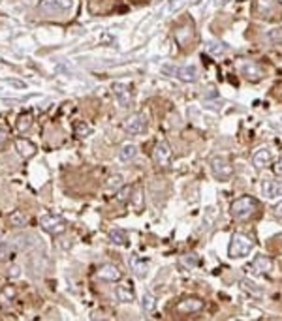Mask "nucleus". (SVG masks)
Listing matches in <instances>:
<instances>
[{"label":"nucleus","mask_w":282,"mask_h":321,"mask_svg":"<svg viewBox=\"0 0 282 321\" xmlns=\"http://www.w3.org/2000/svg\"><path fill=\"white\" fill-rule=\"evenodd\" d=\"M8 274H9V276H11V278H17L19 274H21V271H19V267H17V265H13V267H9Z\"/></svg>","instance_id":"2f4dec72"},{"label":"nucleus","mask_w":282,"mask_h":321,"mask_svg":"<svg viewBox=\"0 0 282 321\" xmlns=\"http://www.w3.org/2000/svg\"><path fill=\"white\" fill-rule=\"evenodd\" d=\"M262 192L267 199H275L282 196V182L281 180H263Z\"/></svg>","instance_id":"f8f14e48"},{"label":"nucleus","mask_w":282,"mask_h":321,"mask_svg":"<svg viewBox=\"0 0 282 321\" xmlns=\"http://www.w3.org/2000/svg\"><path fill=\"white\" fill-rule=\"evenodd\" d=\"M109 241L113 244H126V241H128L126 231L124 229H111L109 231Z\"/></svg>","instance_id":"aec40b11"},{"label":"nucleus","mask_w":282,"mask_h":321,"mask_svg":"<svg viewBox=\"0 0 282 321\" xmlns=\"http://www.w3.org/2000/svg\"><path fill=\"white\" fill-rule=\"evenodd\" d=\"M113 92L117 96V100H119V104L122 107H128L132 102V88L130 85H126V83H117V85L113 86Z\"/></svg>","instance_id":"9d476101"},{"label":"nucleus","mask_w":282,"mask_h":321,"mask_svg":"<svg viewBox=\"0 0 282 321\" xmlns=\"http://www.w3.org/2000/svg\"><path fill=\"white\" fill-rule=\"evenodd\" d=\"M241 72H243V76H246L250 81H258V79H262L265 74H263V68L260 64H256V62H246L243 64L241 68Z\"/></svg>","instance_id":"dca6fc26"},{"label":"nucleus","mask_w":282,"mask_h":321,"mask_svg":"<svg viewBox=\"0 0 282 321\" xmlns=\"http://www.w3.org/2000/svg\"><path fill=\"white\" fill-rule=\"evenodd\" d=\"M211 171H213L215 179L226 180L234 175V165L226 160V158H222V156H215L211 160Z\"/></svg>","instance_id":"39448f33"},{"label":"nucleus","mask_w":282,"mask_h":321,"mask_svg":"<svg viewBox=\"0 0 282 321\" xmlns=\"http://www.w3.org/2000/svg\"><path fill=\"white\" fill-rule=\"evenodd\" d=\"M232 216L235 220H248L250 216L256 214V210H258V201L252 198H239L235 199L234 203H232Z\"/></svg>","instance_id":"f03ea898"},{"label":"nucleus","mask_w":282,"mask_h":321,"mask_svg":"<svg viewBox=\"0 0 282 321\" xmlns=\"http://www.w3.org/2000/svg\"><path fill=\"white\" fill-rule=\"evenodd\" d=\"M98 278H102V280H107V282H117V280H121V271L115 267V265H102L100 269H98Z\"/></svg>","instance_id":"ddd939ff"},{"label":"nucleus","mask_w":282,"mask_h":321,"mask_svg":"<svg viewBox=\"0 0 282 321\" xmlns=\"http://www.w3.org/2000/svg\"><path fill=\"white\" fill-rule=\"evenodd\" d=\"M171 156H173V151L169 147L168 141H160L156 143L154 151H152V160L156 161V165L160 167H168L169 161H171Z\"/></svg>","instance_id":"423d86ee"},{"label":"nucleus","mask_w":282,"mask_h":321,"mask_svg":"<svg viewBox=\"0 0 282 321\" xmlns=\"http://www.w3.org/2000/svg\"><path fill=\"white\" fill-rule=\"evenodd\" d=\"M17 149H19V152H21V156H25V158H30L34 152H36V147L32 145L30 141H25V139H19L17 143Z\"/></svg>","instance_id":"6ab92c4d"},{"label":"nucleus","mask_w":282,"mask_h":321,"mask_svg":"<svg viewBox=\"0 0 282 321\" xmlns=\"http://www.w3.org/2000/svg\"><path fill=\"white\" fill-rule=\"evenodd\" d=\"M250 269H254L258 274L271 273L273 271V259L271 257H267V255H256V257L252 259Z\"/></svg>","instance_id":"9b49d317"},{"label":"nucleus","mask_w":282,"mask_h":321,"mask_svg":"<svg viewBox=\"0 0 282 321\" xmlns=\"http://www.w3.org/2000/svg\"><path fill=\"white\" fill-rule=\"evenodd\" d=\"M166 74H169L171 77H177L181 81H187L192 83L197 79V68L196 66H164L162 68Z\"/></svg>","instance_id":"20e7f679"},{"label":"nucleus","mask_w":282,"mask_h":321,"mask_svg":"<svg viewBox=\"0 0 282 321\" xmlns=\"http://www.w3.org/2000/svg\"><path fill=\"white\" fill-rule=\"evenodd\" d=\"M40 226L49 235H60V233H64L66 222L64 218L56 216V214H44V216H40Z\"/></svg>","instance_id":"7ed1b4c3"},{"label":"nucleus","mask_w":282,"mask_h":321,"mask_svg":"<svg viewBox=\"0 0 282 321\" xmlns=\"http://www.w3.org/2000/svg\"><path fill=\"white\" fill-rule=\"evenodd\" d=\"M130 194H132V186H124L122 190H119V192H117V199H119L121 203H124V201H128Z\"/></svg>","instance_id":"a878e982"},{"label":"nucleus","mask_w":282,"mask_h":321,"mask_svg":"<svg viewBox=\"0 0 282 321\" xmlns=\"http://www.w3.org/2000/svg\"><path fill=\"white\" fill-rule=\"evenodd\" d=\"M271 151H267V149H260V151L254 152L252 156V165L256 169H263V167H267V165H271Z\"/></svg>","instance_id":"4468645a"},{"label":"nucleus","mask_w":282,"mask_h":321,"mask_svg":"<svg viewBox=\"0 0 282 321\" xmlns=\"http://www.w3.org/2000/svg\"><path fill=\"white\" fill-rule=\"evenodd\" d=\"M40 10L46 13H66L72 10V0H42Z\"/></svg>","instance_id":"0eeeda50"},{"label":"nucleus","mask_w":282,"mask_h":321,"mask_svg":"<svg viewBox=\"0 0 282 321\" xmlns=\"http://www.w3.org/2000/svg\"><path fill=\"white\" fill-rule=\"evenodd\" d=\"M275 171H277V173H282V160L279 161V163H277V167H275Z\"/></svg>","instance_id":"72a5a7b5"},{"label":"nucleus","mask_w":282,"mask_h":321,"mask_svg":"<svg viewBox=\"0 0 282 321\" xmlns=\"http://www.w3.org/2000/svg\"><path fill=\"white\" fill-rule=\"evenodd\" d=\"M228 2H232V0H216L218 6H224V4H228Z\"/></svg>","instance_id":"f704fd0d"},{"label":"nucleus","mask_w":282,"mask_h":321,"mask_svg":"<svg viewBox=\"0 0 282 321\" xmlns=\"http://www.w3.org/2000/svg\"><path fill=\"white\" fill-rule=\"evenodd\" d=\"M122 128L128 133H132V135H140V133H143L147 130V119L143 115H132V117H128L124 120Z\"/></svg>","instance_id":"6e6552de"},{"label":"nucleus","mask_w":282,"mask_h":321,"mask_svg":"<svg viewBox=\"0 0 282 321\" xmlns=\"http://www.w3.org/2000/svg\"><path fill=\"white\" fill-rule=\"evenodd\" d=\"M183 263H187L188 267H196V265L199 263V259H197L196 254H192V257H185V259H183Z\"/></svg>","instance_id":"7c9ffc66"},{"label":"nucleus","mask_w":282,"mask_h":321,"mask_svg":"<svg viewBox=\"0 0 282 321\" xmlns=\"http://www.w3.org/2000/svg\"><path fill=\"white\" fill-rule=\"evenodd\" d=\"M128 263H130L132 271H134V274H136L138 278H143V276H147V273H149V263H147L145 259L138 257V255H130Z\"/></svg>","instance_id":"2eb2a0df"},{"label":"nucleus","mask_w":282,"mask_h":321,"mask_svg":"<svg viewBox=\"0 0 282 321\" xmlns=\"http://www.w3.org/2000/svg\"><path fill=\"white\" fill-rule=\"evenodd\" d=\"M154 306H156V301H154V297L150 295V293H145L143 297H141V308L145 314H150V312L154 310Z\"/></svg>","instance_id":"412c9836"},{"label":"nucleus","mask_w":282,"mask_h":321,"mask_svg":"<svg viewBox=\"0 0 282 321\" xmlns=\"http://www.w3.org/2000/svg\"><path fill=\"white\" fill-rule=\"evenodd\" d=\"M254 11H256V15L262 17V19H273V17H277L279 4H277L275 0H258Z\"/></svg>","instance_id":"1a4fd4ad"},{"label":"nucleus","mask_w":282,"mask_h":321,"mask_svg":"<svg viewBox=\"0 0 282 321\" xmlns=\"http://www.w3.org/2000/svg\"><path fill=\"white\" fill-rule=\"evenodd\" d=\"M9 252H11V244L9 242H0V259H4L6 255H9Z\"/></svg>","instance_id":"c85d7f7f"},{"label":"nucleus","mask_w":282,"mask_h":321,"mask_svg":"<svg viewBox=\"0 0 282 321\" xmlns=\"http://www.w3.org/2000/svg\"><path fill=\"white\" fill-rule=\"evenodd\" d=\"M122 175H113V177H109L107 179V182H105V186L107 188H119V186H122Z\"/></svg>","instance_id":"393cba45"},{"label":"nucleus","mask_w":282,"mask_h":321,"mask_svg":"<svg viewBox=\"0 0 282 321\" xmlns=\"http://www.w3.org/2000/svg\"><path fill=\"white\" fill-rule=\"evenodd\" d=\"M254 248V241L248 235L244 233H234L232 235V241H230V248H228V255L232 259H241V257H246L250 255Z\"/></svg>","instance_id":"f257e3e1"},{"label":"nucleus","mask_w":282,"mask_h":321,"mask_svg":"<svg viewBox=\"0 0 282 321\" xmlns=\"http://www.w3.org/2000/svg\"><path fill=\"white\" fill-rule=\"evenodd\" d=\"M136 154H138V147L132 145V143H126L121 151H119V158H121L122 161H130L136 158Z\"/></svg>","instance_id":"a211bd4d"},{"label":"nucleus","mask_w":282,"mask_h":321,"mask_svg":"<svg viewBox=\"0 0 282 321\" xmlns=\"http://www.w3.org/2000/svg\"><path fill=\"white\" fill-rule=\"evenodd\" d=\"M117 293H119V297H121L124 302H128V301H132V299H134V291H126V289H122V287H121Z\"/></svg>","instance_id":"c756f323"},{"label":"nucleus","mask_w":282,"mask_h":321,"mask_svg":"<svg viewBox=\"0 0 282 321\" xmlns=\"http://www.w3.org/2000/svg\"><path fill=\"white\" fill-rule=\"evenodd\" d=\"M30 124H32V117H30V115H21V117H19V122H17V130L19 132H25Z\"/></svg>","instance_id":"5701e85b"},{"label":"nucleus","mask_w":282,"mask_h":321,"mask_svg":"<svg viewBox=\"0 0 282 321\" xmlns=\"http://www.w3.org/2000/svg\"><path fill=\"white\" fill-rule=\"evenodd\" d=\"M267 40H269V41H273V43H281V41H282V29L271 30V32L267 34Z\"/></svg>","instance_id":"bb28decb"},{"label":"nucleus","mask_w":282,"mask_h":321,"mask_svg":"<svg viewBox=\"0 0 282 321\" xmlns=\"http://www.w3.org/2000/svg\"><path fill=\"white\" fill-rule=\"evenodd\" d=\"M91 133V126L87 122H75V135H79V137H85V135H89Z\"/></svg>","instance_id":"b1692460"},{"label":"nucleus","mask_w":282,"mask_h":321,"mask_svg":"<svg viewBox=\"0 0 282 321\" xmlns=\"http://www.w3.org/2000/svg\"><path fill=\"white\" fill-rule=\"evenodd\" d=\"M27 222H28V218L21 212V210H15L11 216H9V224L11 226H15V227H23V226H27Z\"/></svg>","instance_id":"4be33fe9"},{"label":"nucleus","mask_w":282,"mask_h":321,"mask_svg":"<svg viewBox=\"0 0 282 321\" xmlns=\"http://www.w3.org/2000/svg\"><path fill=\"white\" fill-rule=\"evenodd\" d=\"M201 308H203V302L199 299H187V301L177 304V312H181V314H194V312L201 310Z\"/></svg>","instance_id":"f3484780"},{"label":"nucleus","mask_w":282,"mask_h":321,"mask_svg":"<svg viewBox=\"0 0 282 321\" xmlns=\"http://www.w3.org/2000/svg\"><path fill=\"white\" fill-rule=\"evenodd\" d=\"M275 216H279V218H282V203H279V205H275Z\"/></svg>","instance_id":"473e14b6"},{"label":"nucleus","mask_w":282,"mask_h":321,"mask_svg":"<svg viewBox=\"0 0 282 321\" xmlns=\"http://www.w3.org/2000/svg\"><path fill=\"white\" fill-rule=\"evenodd\" d=\"M243 287L246 289V291H250V293H254V295H262V289H258V287H254L256 283H250L248 280H243Z\"/></svg>","instance_id":"cd10ccee"}]
</instances>
